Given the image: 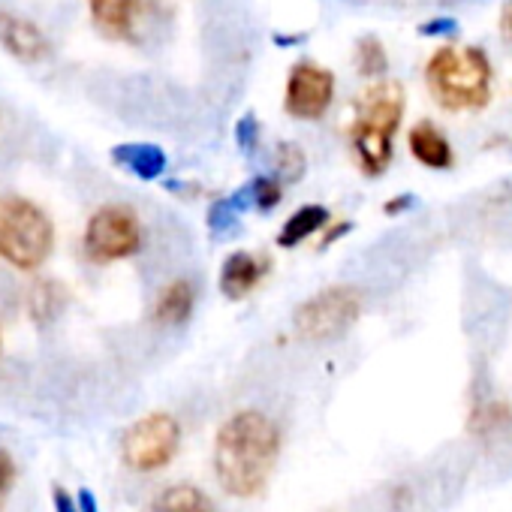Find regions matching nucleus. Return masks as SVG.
I'll return each mask as SVG.
<instances>
[{
	"label": "nucleus",
	"instance_id": "aec40b11",
	"mask_svg": "<svg viewBox=\"0 0 512 512\" xmlns=\"http://www.w3.org/2000/svg\"><path fill=\"white\" fill-rule=\"evenodd\" d=\"M250 193H253V202H256V208H260V211H272L281 202V196H284L278 178H256Z\"/></svg>",
	"mask_w": 512,
	"mask_h": 512
},
{
	"label": "nucleus",
	"instance_id": "4be33fe9",
	"mask_svg": "<svg viewBox=\"0 0 512 512\" xmlns=\"http://www.w3.org/2000/svg\"><path fill=\"white\" fill-rule=\"evenodd\" d=\"M449 31H455V22L452 19H437V22L422 25V34H449Z\"/></svg>",
	"mask_w": 512,
	"mask_h": 512
},
{
	"label": "nucleus",
	"instance_id": "b1692460",
	"mask_svg": "<svg viewBox=\"0 0 512 512\" xmlns=\"http://www.w3.org/2000/svg\"><path fill=\"white\" fill-rule=\"evenodd\" d=\"M350 229H353V223H335V226H332V229H329V232L323 235V247H329V244H332L335 238H341V235H347Z\"/></svg>",
	"mask_w": 512,
	"mask_h": 512
},
{
	"label": "nucleus",
	"instance_id": "39448f33",
	"mask_svg": "<svg viewBox=\"0 0 512 512\" xmlns=\"http://www.w3.org/2000/svg\"><path fill=\"white\" fill-rule=\"evenodd\" d=\"M362 317V293L356 287H329L311 296L293 317L296 335L311 344H326L347 335Z\"/></svg>",
	"mask_w": 512,
	"mask_h": 512
},
{
	"label": "nucleus",
	"instance_id": "9b49d317",
	"mask_svg": "<svg viewBox=\"0 0 512 512\" xmlns=\"http://www.w3.org/2000/svg\"><path fill=\"white\" fill-rule=\"evenodd\" d=\"M407 142H410V154H413L422 166H428V169L443 172V169H449V166L455 163L449 139H446L431 121H419V124L410 130V139H407Z\"/></svg>",
	"mask_w": 512,
	"mask_h": 512
},
{
	"label": "nucleus",
	"instance_id": "1a4fd4ad",
	"mask_svg": "<svg viewBox=\"0 0 512 512\" xmlns=\"http://www.w3.org/2000/svg\"><path fill=\"white\" fill-rule=\"evenodd\" d=\"M269 272V263L263 256H256L250 250H235L223 260L220 269V293L226 299H244L256 284L263 281V275Z\"/></svg>",
	"mask_w": 512,
	"mask_h": 512
},
{
	"label": "nucleus",
	"instance_id": "6ab92c4d",
	"mask_svg": "<svg viewBox=\"0 0 512 512\" xmlns=\"http://www.w3.org/2000/svg\"><path fill=\"white\" fill-rule=\"evenodd\" d=\"M305 166H308V160L299 145H290V142L278 145V172L284 181H299L305 175Z\"/></svg>",
	"mask_w": 512,
	"mask_h": 512
},
{
	"label": "nucleus",
	"instance_id": "bb28decb",
	"mask_svg": "<svg viewBox=\"0 0 512 512\" xmlns=\"http://www.w3.org/2000/svg\"><path fill=\"white\" fill-rule=\"evenodd\" d=\"M82 509H85V512H97V506H94V497H91L88 491H82Z\"/></svg>",
	"mask_w": 512,
	"mask_h": 512
},
{
	"label": "nucleus",
	"instance_id": "f257e3e1",
	"mask_svg": "<svg viewBox=\"0 0 512 512\" xmlns=\"http://www.w3.org/2000/svg\"><path fill=\"white\" fill-rule=\"evenodd\" d=\"M281 455V431L260 410L226 419L214 440V473L232 497H256L272 479Z\"/></svg>",
	"mask_w": 512,
	"mask_h": 512
},
{
	"label": "nucleus",
	"instance_id": "20e7f679",
	"mask_svg": "<svg viewBox=\"0 0 512 512\" xmlns=\"http://www.w3.org/2000/svg\"><path fill=\"white\" fill-rule=\"evenodd\" d=\"M55 244L52 220L22 196L0 199V256L22 272L40 269Z\"/></svg>",
	"mask_w": 512,
	"mask_h": 512
},
{
	"label": "nucleus",
	"instance_id": "7ed1b4c3",
	"mask_svg": "<svg viewBox=\"0 0 512 512\" xmlns=\"http://www.w3.org/2000/svg\"><path fill=\"white\" fill-rule=\"evenodd\" d=\"M404 118V88L395 79L371 85L356 106L350 145L365 175H383L392 163V142Z\"/></svg>",
	"mask_w": 512,
	"mask_h": 512
},
{
	"label": "nucleus",
	"instance_id": "0eeeda50",
	"mask_svg": "<svg viewBox=\"0 0 512 512\" xmlns=\"http://www.w3.org/2000/svg\"><path fill=\"white\" fill-rule=\"evenodd\" d=\"M142 244L139 217L124 205L100 208L85 229V250L94 263H115L133 256Z\"/></svg>",
	"mask_w": 512,
	"mask_h": 512
},
{
	"label": "nucleus",
	"instance_id": "5701e85b",
	"mask_svg": "<svg viewBox=\"0 0 512 512\" xmlns=\"http://www.w3.org/2000/svg\"><path fill=\"white\" fill-rule=\"evenodd\" d=\"M55 506H58V512H79V509L73 506L70 494H67L61 485H55Z\"/></svg>",
	"mask_w": 512,
	"mask_h": 512
},
{
	"label": "nucleus",
	"instance_id": "ddd939ff",
	"mask_svg": "<svg viewBox=\"0 0 512 512\" xmlns=\"http://www.w3.org/2000/svg\"><path fill=\"white\" fill-rule=\"evenodd\" d=\"M193 302H196V296H193L190 281H172L169 287H163V293L154 305V320L160 326H181L190 320Z\"/></svg>",
	"mask_w": 512,
	"mask_h": 512
},
{
	"label": "nucleus",
	"instance_id": "dca6fc26",
	"mask_svg": "<svg viewBox=\"0 0 512 512\" xmlns=\"http://www.w3.org/2000/svg\"><path fill=\"white\" fill-rule=\"evenodd\" d=\"M154 512H214V506L193 485H169L157 494Z\"/></svg>",
	"mask_w": 512,
	"mask_h": 512
},
{
	"label": "nucleus",
	"instance_id": "423d86ee",
	"mask_svg": "<svg viewBox=\"0 0 512 512\" xmlns=\"http://www.w3.org/2000/svg\"><path fill=\"white\" fill-rule=\"evenodd\" d=\"M181 443V428L169 413H151L133 422L121 440V455L127 467L139 473H154L166 467Z\"/></svg>",
	"mask_w": 512,
	"mask_h": 512
},
{
	"label": "nucleus",
	"instance_id": "393cba45",
	"mask_svg": "<svg viewBox=\"0 0 512 512\" xmlns=\"http://www.w3.org/2000/svg\"><path fill=\"white\" fill-rule=\"evenodd\" d=\"M500 28H503V37L512 43V0H506L503 16H500Z\"/></svg>",
	"mask_w": 512,
	"mask_h": 512
},
{
	"label": "nucleus",
	"instance_id": "f03ea898",
	"mask_svg": "<svg viewBox=\"0 0 512 512\" xmlns=\"http://www.w3.org/2000/svg\"><path fill=\"white\" fill-rule=\"evenodd\" d=\"M425 85L446 112H476L491 100V61L476 46H443L425 64Z\"/></svg>",
	"mask_w": 512,
	"mask_h": 512
},
{
	"label": "nucleus",
	"instance_id": "f8f14e48",
	"mask_svg": "<svg viewBox=\"0 0 512 512\" xmlns=\"http://www.w3.org/2000/svg\"><path fill=\"white\" fill-rule=\"evenodd\" d=\"M139 13V0H91L94 25L112 40H130Z\"/></svg>",
	"mask_w": 512,
	"mask_h": 512
},
{
	"label": "nucleus",
	"instance_id": "412c9836",
	"mask_svg": "<svg viewBox=\"0 0 512 512\" xmlns=\"http://www.w3.org/2000/svg\"><path fill=\"white\" fill-rule=\"evenodd\" d=\"M13 482H16V461L7 449H0V503H4Z\"/></svg>",
	"mask_w": 512,
	"mask_h": 512
},
{
	"label": "nucleus",
	"instance_id": "4468645a",
	"mask_svg": "<svg viewBox=\"0 0 512 512\" xmlns=\"http://www.w3.org/2000/svg\"><path fill=\"white\" fill-rule=\"evenodd\" d=\"M329 223H332V217H329V208H326V205H302V208L281 226L278 244H281V247H296V244L308 241L314 232L326 229Z\"/></svg>",
	"mask_w": 512,
	"mask_h": 512
},
{
	"label": "nucleus",
	"instance_id": "6e6552de",
	"mask_svg": "<svg viewBox=\"0 0 512 512\" xmlns=\"http://www.w3.org/2000/svg\"><path fill=\"white\" fill-rule=\"evenodd\" d=\"M335 100V76L332 70L311 64V61H299L290 70L287 79V94H284V109L287 115L299 118V121H320L329 106Z\"/></svg>",
	"mask_w": 512,
	"mask_h": 512
},
{
	"label": "nucleus",
	"instance_id": "2eb2a0df",
	"mask_svg": "<svg viewBox=\"0 0 512 512\" xmlns=\"http://www.w3.org/2000/svg\"><path fill=\"white\" fill-rule=\"evenodd\" d=\"M115 163L130 169L133 175L151 181V178H160L163 169H166V154L157 148V145H118L112 151Z\"/></svg>",
	"mask_w": 512,
	"mask_h": 512
},
{
	"label": "nucleus",
	"instance_id": "a878e982",
	"mask_svg": "<svg viewBox=\"0 0 512 512\" xmlns=\"http://www.w3.org/2000/svg\"><path fill=\"white\" fill-rule=\"evenodd\" d=\"M407 205H410V196H398L395 202H386L383 211H386V214H398V211H404Z\"/></svg>",
	"mask_w": 512,
	"mask_h": 512
},
{
	"label": "nucleus",
	"instance_id": "f3484780",
	"mask_svg": "<svg viewBox=\"0 0 512 512\" xmlns=\"http://www.w3.org/2000/svg\"><path fill=\"white\" fill-rule=\"evenodd\" d=\"M356 67L365 79H380L389 70V58L383 52V43L377 37H365L356 46Z\"/></svg>",
	"mask_w": 512,
	"mask_h": 512
},
{
	"label": "nucleus",
	"instance_id": "a211bd4d",
	"mask_svg": "<svg viewBox=\"0 0 512 512\" xmlns=\"http://www.w3.org/2000/svg\"><path fill=\"white\" fill-rule=\"evenodd\" d=\"M512 422V410L503 404V401H488L485 407L476 410L473 416V431H497V428H506Z\"/></svg>",
	"mask_w": 512,
	"mask_h": 512
},
{
	"label": "nucleus",
	"instance_id": "cd10ccee",
	"mask_svg": "<svg viewBox=\"0 0 512 512\" xmlns=\"http://www.w3.org/2000/svg\"><path fill=\"white\" fill-rule=\"evenodd\" d=\"M0 347H4V341H0Z\"/></svg>",
	"mask_w": 512,
	"mask_h": 512
},
{
	"label": "nucleus",
	"instance_id": "9d476101",
	"mask_svg": "<svg viewBox=\"0 0 512 512\" xmlns=\"http://www.w3.org/2000/svg\"><path fill=\"white\" fill-rule=\"evenodd\" d=\"M0 46L10 55H16L19 61H40L49 52L43 31L34 22L10 16V13H0Z\"/></svg>",
	"mask_w": 512,
	"mask_h": 512
}]
</instances>
